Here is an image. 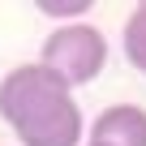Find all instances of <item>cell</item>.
Segmentation results:
<instances>
[{"instance_id": "obj_1", "label": "cell", "mask_w": 146, "mask_h": 146, "mask_svg": "<svg viewBox=\"0 0 146 146\" xmlns=\"http://www.w3.org/2000/svg\"><path fill=\"white\" fill-rule=\"evenodd\" d=\"M0 120L9 125L17 146H82L86 116L56 73L39 60L13 64L0 78Z\"/></svg>"}, {"instance_id": "obj_2", "label": "cell", "mask_w": 146, "mask_h": 146, "mask_svg": "<svg viewBox=\"0 0 146 146\" xmlns=\"http://www.w3.org/2000/svg\"><path fill=\"white\" fill-rule=\"evenodd\" d=\"M39 64H47L64 86H86L108 69V39L90 22L56 26L39 47Z\"/></svg>"}, {"instance_id": "obj_3", "label": "cell", "mask_w": 146, "mask_h": 146, "mask_svg": "<svg viewBox=\"0 0 146 146\" xmlns=\"http://www.w3.org/2000/svg\"><path fill=\"white\" fill-rule=\"evenodd\" d=\"M86 142H99V146H146V108H137V103L103 108L90 120Z\"/></svg>"}, {"instance_id": "obj_4", "label": "cell", "mask_w": 146, "mask_h": 146, "mask_svg": "<svg viewBox=\"0 0 146 146\" xmlns=\"http://www.w3.org/2000/svg\"><path fill=\"white\" fill-rule=\"evenodd\" d=\"M120 47H125V60L146 78V5H137L129 17H125V30H120Z\"/></svg>"}, {"instance_id": "obj_5", "label": "cell", "mask_w": 146, "mask_h": 146, "mask_svg": "<svg viewBox=\"0 0 146 146\" xmlns=\"http://www.w3.org/2000/svg\"><path fill=\"white\" fill-rule=\"evenodd\" d=\"M39 13H43V17H56V22H64V17H73V22H86L90 5H86V0H60V5L43 0V5H39Z\"/></svg>"}, {"instance_id": "obj_6", "label": "cell", "mask_w": 146, "mask_h": 146, "mask_svg": "<svg viewBox=\"0 0 146 146\" xmlns=\"http://www.w3.org/2000/svg\"><path fill=\"white\" fill-rule=\"evenodd\" d=\"M82 146H99V142H82Z\"/></svg>"}]
</instances>
